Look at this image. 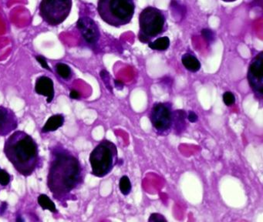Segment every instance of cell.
Instances as JSON below:
<instances>
[{
    "mask_svg": "<svg viewBox=\"0 0 263 222\" xmlns=\"http://www.w3.org/2000/svg\"><path fill=\"white\" fill-rule=\"evenodd\" d=\"M84 179L80 161L70 151L58 147L51 151V162L47 175V187L62 203L70 199L72 191L81 185Z\"/></svg>",
    "mask_w": 263,
    "mask_h": 222,
    "instance_id": "cell-1",
    "label": "cell"
},
{
    "mask_svg": "<svg viewBox=\"0 0 263 222\" xmlns=\"http://www.w3.org/2000/svg\"><path fill=\"white\" fill-rule=\"evenodd\" d=\"M3 152L15 170L23 177L32 175L40 165L38 145L23 130H16L5 140Z\"/></svg>",
    "mask_w": 263,
    "mask_h": 222,
    "instance_id": "cell-2",
    "label": "cell"
},
{
    "mask_svg": "<svg viewBox=\"0 0 263 222\" xmlns=\"http://www.w3.org/2000/svg\"><path fill=\"white\" fill-rule=\"evenodd\" d=\"M134 11V0H98L100 17L113 27H120L131 23Z\"/></svg>",
    "mask_w": 263,
    "mask_h": 222,
    "instance_id": "cell-3",
    "label": "cell"
},
{
    "mask_svg": "<svg viewBox=\"0 0 263 222\" xmlns=\"http://www.w3.org/2000/svg\"><path fill=\"white\" fill-rule=\"evenodd\" d=\"M138 39L144 44L150 43L167 30V19L162 11L156 7L148 6L139 15Z\"/></svg>",
    "mask_w": 263,
    "mask_h": 222,
    "instance_id": "cell-4",
    "label": "cell"
},
{
    "mask_svg": "<svg viewBox=\"0 0 263 222\" xmlns=\"http://www.w3.org/2000/svg\"><path fill=\"white\" fill-rule=\"evenodd\" d=\"M89 161L93 175L105 177L110 173L118 162L117 147L110 141H102L91 153Z\"/></svg>",
    "mask_w": 263,
    "mask_h": 222,
    "instance_id": "cell-5",
    "label": "cell"
},
{
    "mask_svg": "<svg viewBox=\"0 0 263 222\" xmlns=\"http://www.w3.org/2000/svg\"><path fill=\"white\" fill-rule=\"evenodd\" d=\"M72 9V0H42L40 16L50 26H58L66 20Z\"/></svg>",
    "mask_w": 263,
    "mask_h": 222,
    "instance_id": "cell-6",
    "label": "cell"
},
{
    "mask_svg": "<svg viewBox=\"0 0 263 222\" xmlns=\"http://www.w3.org/2000/svg\"><path fill=\"white\" fill-rule=\"evenodd\" d=\"M263 52L259 53L253 58L248 69L247 78L249 86L257 97L263 95Z\"/></svg>",
    "mask_w": 263,
    "mask_h": 222,
    "instance_id": "cell-7",
    "label": "cell"
},
{
    "mask_svg": "<svg viewBox=\"0 0 263 222\" xmlns=\"http://www.w3.org/2000/svg\"><path fill=\"white\" fill-rule=\"evenodd\" d=\"M151 120L158 131L169 130L173 123V112L169 104L164 103L155 104L151 113Z\"/></svg>",
    "mask_w": 263,
    "mask_h": 222,
    "instance_id": "cell-8",
    "label": "cell"
},
{
    "mask_svg": "<svg viewBox=\"0 0 263 222\" xmlns=\"http://www.w3.org/2000/svg\"><path fill=\"white\" fill-rule=\"evenodd\" d=\"M77 27L86 44L91 47L97 45L101 37V33L94 19L89 16H82L77 21Z\"/></svg>",
    "mask_w": 263,
    "mask_h": 222,
    "instance_id": "cell-9",
    "label": "cell"
},
{
    "mask_svg": "<svg viewBox=\"0 0 263 222\" xmlns=\"http://www.w3.org/2000/svg\"><path fill=\"white\" fill-rule=\"evenodd\" d=\"M19 124L14 111L0 105V136L5 137L16 130Z\"/></svg>",
    "mask_w": 263,
    "mask_h": 222,
    "instance_id": "cell-10",
    "label": "cell"
},
{
    "mask_svg": "<svg viewBox=\"0 0 263 222\" xmlns=\"http://www.w3.org/2000/svg\"><path fill=\"white\" fill-rule=\"evenodd\" d=\"M35 91L38 95L47 97V104L52 103L55 96L54 84L52 79L46 76L38 77L36 80Z\"/></svg>",
    "mask_w": 263,
    "mask_h": 222,
    "instance_id": "cell-11",
    "label": "cell"
},
{
    "mask_svg": "<svg viewBox=\"0 0 263 222\" xmlns=\"http://www.w3.org/2000/svg\"><path fill=\"white\" fill-rule=\"evenodd\" d=\"M65 117L63 114L57 113V114L53 115L48 118V120L41 129V133L47 134L49 132L56 131L58 129L63 127Z\"/></svg>",
    "mask_w": 263,
    "mask_h": 222,
    "instance_id": "cell-12",
    "label": "cell"
},
{
    "mask_svg": "<svg viewBox=\"0 0 263 222\" xmlns=\"http://www.w3.org/2000/svg\"><path fill=\"white\" fill-rule=\"evenodd\" d=\"M181 62L189 71L196 73L201 69V62L195 56L191 54H185L181 56Z\"/></svg>",
    "mask_w": 263,
    "mask_h": 222,
    "instance_id": "cell-13",
    "label": "cell"
},
{
    "mask_svg": "<svg viewBox=\"0 0 263 222\" xmlns=\"http://www.w3.org/2000/svg\"><path fill=\"white\" fill-rule=\"evenodd\" d=\"M37 202L39 205L42 208L43 210H48L53 214L57 213L58 211L56 209V205L47 194H40L37 198Z\"/></svg>",
    "mask_w": 263,
    "mask_h": 222,
    "instance_id": "cell-14",
    "label": "cell"
},
{
    "mask_svg": "<svg viewBox=\"0 0 263 222\" xmlns=\"http://www.w3.org/2000/svg\"><path fill=\"white\" fill-rule=\"evenodd\" d=\"M148 47L153 51H165L170 47V40L167 37H160L155 41L148 43Z\"/></svg>",
    "mask_w": 263,
    "mask_h": 222,
    "instance_id": "cell-15",
    "label": "cell"
},
{
    "mask_svg": "<svg viewBox=\"0 0 263 222\" xmlns=\"http://www.w3.org/2000/svg\"><path fill=\"white\" fill-rule=\"evenodd\" d=\"M56 73L59 77H61L63 80H70L71 78L72 72L71 68L63 62H58L55 66Z\"/></svg>",
    "mask_w": 263,
    "mask_h": 222,
    "instance_id": "cell-16",
    "label": "cell"
},
{
    "mask_svg": "<svg viewBox=\"0 0 263 222\" xmlns=\"http://www.w3.org/2000/svg\"><path fill=\"white\" fill-rule=\"evenodd\" d=\"M185 117H186V113L184 112V111H176L173 113V123L175 125L176 131L184 130Z\"/></svg>",
    "mask_w": 263,
    "mask_h": 222,
    "instance_id": "cell-17",
    "label": "cell"
},
{
    "mask_svg": "<svg viewBox=\"0 0 263 222\" xmlns=\"http://www.w3.org/2000/svg\"><path fill=\"white\" fill-rule=\"evenodd\" d=\"M131 187H131V182L129 177L126 175L123 176L119 181V188H120V192L122 193L124 195H127L131 192Z\"/></svg>",
    "mask_w": 263,
    "mask_h": 222,
    "instance_id": "cell-18",
    "label": "cell"
},
{
    "mask_svg": "<svg viewBox=\"0 0 263 222\" xmlns=\"http://www.w3.org/2000/svg\"><path fill=\"white\" fill-rule=\"evenodd\" d=\"M11 177L10 174L6 170L0 167V185L2 187H7L10 183Z\"/></svg>",
    "mask_w": 263,
    "mask_h": 222,
    "instance_id": "cell-19",
    "label": "cell"
},
{
    "mask_svg": "<svg viewBox=\"0 0 263 222\" xmlns=\"http://www.w3.org/2000/svg\"><path fill=\"white\" fill-rule=\"evenodd\" d=\"M223 101L226 106H232L235 102V95L232 92L227 91L223 94Z\"/></svg>",
    "mask_w": 263,
    "mask_h": 222,
    "instance_id": "cell-20",
    "label": "cell"
},
{
    "mask_svg": "<svg viewBox=\"0 0 263 222\" xmlns=\"http://www.w3.org/2000/svg\"><path fill=\"white\" fill-rule=\"evenodd\" d=\"M202 35L205 39L209 43L214 41V33L209 29H203L202 30Z\"/></svg>",
    "mask_w": 263,
    "mask_h": 222,
    "instance_id": "cell-21",
    "label": "cell"
},
{
    "mask_svg": "<svg viewBox=\"0 0 263 222\" xmlns=\"http://www.w3.org/2000/svg\"><path fill=\"white\" fill-rule=\"evenodd\" d=\"M149 222H167L165 218L162 215L158 213H154L151 215L150 218L148 219Z\"/></svg>",
    "mask_w": 263,
    "mask_h": 222,
    "instance_id": "cell-22",
    "label": "cell"
},
{
    "mask_svg": "<svg viewBox=\"0 0 263 222\" xmlns=\"http://www.w3.org/2000/svg\"><path fill=\"white\" fill-rule=\"evenodd\" d=\"M36 59H37V62H38L40 65H41V66H42L44 69H47V70H50V71H51V69L50 68L48 63H47V61L45 57H44V56H42L39 55L36 56Z\"/></svg>",
    "mask_w": 263,
    "mask_h": 222,
    "instance_id": "cell-23",
    "label": "cell"
},
{
    "mask_svg": "<svg viewBox=\"0 0 263 222\" xmlns=\"http://www.w3.org/2000/svg\"><path fill=\"white\" fill-rule=\"evenodd\" d=\"M101 76L102 80L105 82V84H106V87L109 89L112 92L111 86L110 84V81H109V74L106 70H102L101 72Z\"/></svg>",
    "mask_w": 263,
    "mask_h": 222,
    "instance_id": "cell-24",
    "label": "cell"
},
{
    "mask_svg": "<svg viewBox=\"0 0 263 222\" xmlns=\"http://www.w3.org/2000/svg\"><path fill=\"white\" fill-rule=\"evenodd\" d=\"M187 117H188V120H189L191 123H195V122H197L198 120H199V116H198L195 112H193V111L189 112Z\"/></svg>",
    "mask_w": 263,
    "mask_h": 222,
    "instance_id": "cell-25",
    "label": "cell"
},
{
    "mask_svg": "<svg viewBox=\"0 0 263 222\" xmlns=\"http://www.w3.org/2000/svg\"><path fill=\"white\" fill-rule=\"evenodd\" d=\"M70 97L73 100L80 99V94L77 90H71L70 93Z\"/></svg>",
    "mask_w": 263,
    "mask_h": 222,
    "instance_id": "cell-26",
    "label": "cell"
},
{
    "mask_svg": "<svg viewBox=\"0 0 263 222\" xmlns=\"http://www.w3.org/2000/svg\"><path fill=\"white\" fill-rule=\"evenodd\" d=\"M7 207L8 205L6 202H3V203L0 205V216L5 213V210L7 209Z\"/></svg>",
    "mask_w": 263,
    "mask_h": 222,
    "instance_id": "cell-27",
    "label": "cell"
},
{
    "mask_svg": "<svg viewBox=\"0 0 263 222\" xmlns=\"http://www.w3.org/2000/svg\"><path fill=\"white\" fill-rule=\"evenodd\" d=\"M114 85L115 87L118 90H122L123 87H124V83H123L121 80H114Z\"/></svg>",
    "mask_w": 263,
    "mask_h": 222,
    "instance_id": "cell-28",
    "label": "cell"
},
{
    "mask_svg": "<svg viewBox=\"0 0 263 222\" xmlns=\"http://www.w3.org/2000/svg\"><path fill=\"white\" fill-rule=\"evenodd\" d=\"M221 1H223V2H235V1H237V0H221Z\"/></svg>",
    "mask_w": 263,
    "mask_h": 222,
    "instance_id": "cell-29",
    "label": "cell"
}]
</instances>
